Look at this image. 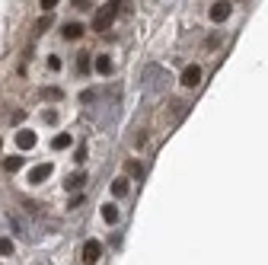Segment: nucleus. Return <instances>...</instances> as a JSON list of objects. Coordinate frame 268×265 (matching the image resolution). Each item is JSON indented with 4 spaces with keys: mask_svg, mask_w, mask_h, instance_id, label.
<instances>
[{
    "mask_svg": "<svg viewBox=\"0 0 268 265\" xmlns=\"http://www.w3.org/2000/svg\"><path fill=\"white\" fill-rule=\"evenodd\" d=\"M125 169H128L131 176H144V166H141L138 160H128V163H125Z\"/></svg>",
    "mask_w": 268,
    "mask_h": 265,
    "instance_id": "obj_16",
    "label": "nucleus"
},
{
    "mask_svg": "<svg viewBox=\"0 0 268 265\" xmlns=\"http://www.w3.org/2000/svg\"><path fill=\"white\" fill-rule=\"evenodd\" d=\"M48 26H51V19H48V16H45V19H38V23H35V32H45Z\"/></svg>",
    "mask_w": 268,
    "mask_h": 265,
    "instance_id": "obj_18",
    "label": "nucleus"
},
{
    "mask_svg": "<svg viewBox=\"0 0 268 265\" xmlns=\"http://www.w3.org/2000/svg\"><path fill=\"white\" fill-rule=\"evenodd\" d=\"M115 13H118V0H112V3H106L102 10H96V16H93V29H96V32H106L109 26H112Z\"/></svg>",
    "mask_w": 268,
    "mask_h": 265,
    "instance_id": "obj_1",
    "label": "nucleus"
},
{
    "mask_svg": "<svg viewBox=\"0 0 268 265\" xmlns=\"http://www.w3.org/2000/svg\"><path fill=\"white\" fill-rule=\"evenodd\" d=\"M45 121H48V125H54V121H58V112H54V109H48V112H45Z\"/></svg>",
    "mask_w": 268,
    "mask_h": 265,
    "instance_id": "obj_19",
    "label": "nucleus"
},
{
    "mask_svg": "<svg viewBox=\"0 0 268 265\" xmlns=\"http://www.w3.org/2000/svg\"><path fill=\"white\" fill-rule=\"evenodd\" d=\"M70 144H74V137H70V134H64V131L51 137V147H54V150H67Z\"/></svg>",
    "mask_w": 268,
    "mask_h": 265,
    "instance_id": "obj_7",
    "label": "nucleus"
},
{
    "mask_svg": "<svg viewBox=\"0 0 268 265\" xmlns=\"http://www.w3.org/2000/svg\"><path fill=\"white\" fill-rule=\"evenodd\" d=\"M83 182H86V176H83V173H74L67 182H64V189H67V192H77L80 185H83Z\"/></svg>",
    "mask_w": 268,
    "mask_h": 265,
    "instance_id": "obj_9",
    "label": "nucleus"
},
{
    "mask_svg": "<svg viewBox=\"0 0 268 265\" xmlns=\"http://www.w3.org/2000/svg\"><path fill=\"white\" fill-rule=\"evenodd\" d=\"M61 35L64 38H80V35H83V26H80V23H64Z\"/></svg>",
    "mask_w": 268,
    "mask_h": 265,
    "instance_id": "obj_8",
    "label": "nucleus"
},
{
    "mask_svg": "<svg viewBox=\"0 0 268 265\" xmlns=\"http://www.w3.org/2000/svg\"><path fill=\"white\" fill-rule=\"evenodd\" d=\"M227 16H230V3H227V0H221V3L211 7V19H214V23H223Z\"/></svg>",
    "mask_w": 268,
    "mask_h": 265,
    "instance_id": "obj_6",
    "label": "nucleus"
},
{
    "mask_svg": "<svg viewBox=\"0 0 268 265\" xmlns=\"http://www.w3.org/2000/svg\"><path fill=\"white\" fill-rule=\"evenodd\" d=\"M48 67H51V70H61V58H48Z\"/></svg>",
    "mask_w": 268,
    "mask_h": 265,
    "instance_id": "obj_21",
    "label": "nucleus"
},
{
    "mask_svg": "<svg viewBox=\"0 0 268 265\" xmlns=\"http://www.w3.org/2000/svg\"><path fill=\"white\" fill-rule=\"evenodd\" d=\"M48 176H51V163H42V166H35V169L29 173V182H32V185H42Z\"/></svg>",
    "mask_w": 268,
    "mask_h": 265,
    "instance_id": "obj_5",
    "label": "nucleus"
},
{
    "mask_svg": "<svg viewBox=\"0 0 268 265\" xmlns=\"http://www.w3.org/2000/svg\"><path fill=\"white\" fill-rule=\"evenodd\" d=\"M80 256H83V262H86V265L99 262V256H102V246H99L96 240H86V243H83V252H80Z\"/></svg>",
    "mask_w": 268,
    "mask_h": 265,
    "instance_id": "obj_2",
    "label": "nucleus"
},
{
    "mask_svg": "<svg viewBox=\"0 0 268 265\" xmlns=\"http://www.w3.org/2000/svg\"><path fill=\"white\" fill-rule=\"evenodd\" d=\"M179 83L189 86V90H191V86H198V83H201V67H198V64L185 67V70H182V80H179Z\"/></svg>",
    "mask_w": 268,
    "mask_h": 265,
    "instance_id": "obj_3",
    "label": "nucleus"
},
{
    "mask_svg": "<svg viewBox=\"0 0 268 265\" xmlns=\"http://www.w3.org/2000/svg\"><path fill=\"white\" fill-rule=\"evenodd\" d=\"M35 131H16V147H19V150H32V147H35Z\"/></svg>",
    "mask_w": 268,
    "mask_h": 265,
    "instance_id": "obj_4",
    "label": "nucleus"
},
{
    "mask_svg": "<svg viewBox=\"0 0 268 265\" xmlns=\"http://www.w3.org/2000/svg\"><path fill=\"white\" fill-rule=\"evenodd\" d=\"M77 70H80V74H90V54L86 51L77 54Z\"/></svg>",
    "mask_w": 268,
    "mask_h": 265,
    "instance_id": "obj_14",
    "label": "nucleus"
},
{
    "mask_svg": "<svg viewBox=\"0 0 268 265\" xmlns=\"http://www.w3.org/2000/svg\"><path fill=\"white\" fill-rule=\"evenodd\" d=\"M112 195H118V198L128 195V179H122V176H118V179L112 182Z\"/></svg>",
    "mask_w": 268,
    "mask_h": 265,
    "instance_id": "obj_13",
    "label": "nucleus"
},
{
    "mask_svg": "<svg viewBox=\"0 0 268 265\" xmlns=\"http://www.w3.org/2000/svg\"><path fill=\"white\" fill-rule=\"evenodd\" d=\"M45 99H51V102H58V99H64V93L58 90V86H48V90H45Z\"/></svg>",
    "mask_w": 268,
    "mask_h": 265,
    "instance_id": "obj_17",
    "label": "nucleus"
},
{
    "mask_svg": "<svg viewBox=\"0 0 268 265\" xmlns=\"http://www.w3.org/2000/svg\"><path fill=\"white\" fill-rule=\"evenodd\" d=\"M58 3H61V0H42V10H54Z\"/></svg>",
    "mask_w": 268,
    "mask_h": 265,
    "instance_id": "obj_20",
    "label": "nucleus"
},
{
    "mask_svg": "<svg viewBox=\"0 0 268 265\" xmlns=\"http://www.w3.org/2000/svg\"><path fill=\"white\" fill-rule=\"evenodd\" d=\"M96 70H99V74H112V58H109V54H99V58H96Z\"/></svg>",
    "mask_w": 268,
    "mask_h": 265,
    "instance_id": "obj_10",
    "label": "nucleus"
},
{
    "mask_svg": "<svg viewBox=\"0 0 268 265\" xmlns=\"http://www.w3.org/2000/svg\"><path fill=\"white\" fill-rule=\"evenodd\" d=\"M102 220H106V224H118V208L115 205H102Z\"/></svg>",
    "mask_w": 268,
    "mask_h": 265,
    "instance_id": "obj_11",
    "label": "nucleus"
},
{
    "mask_svg": "<svg viewBox=\"0 0 268 265\" xmlns=\"http://www.w3.org/2000/svg\"><path fill=\"white\" fill-rule=\"evenodd\" d=\"M13 252H16L13 240H7V236H0V256H13Z\"/></svg>",
    "mask_w": 268,
    "mask_h": 265,
    "instance_id": "obj_15",
    "label": "nucleus"
},
{
    "mask_svg": "<svg viewBox=\"0 0 268 265\" xmlns=\"http://www.w3.org/2000/svg\"><path fill=\"white\" fill-rule=\"evenodd\" d=\"M3 169H7V173H19V169H23V157H7L3 160Z\"/></svg>",
    "mask_w": 268,
    "mask_h": 265,
    "instance_id": "obj_12",
    "label": "nucleus"
}]
</instances>
